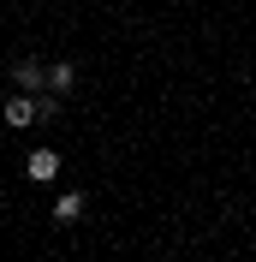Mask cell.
Wrapping results in <instances>:
<instances>
[{
    "label": "cell",
    "instance_id": "6da1fadb",
    "mask_svg": "<svg viewBox=\"0 0 256 262\" xmlns=\"http://www.w3.org/2000/svg\"><path fill=\"white\" fill-rule=\"evenodd\" d=\"M0 119H6L12 131H24V125H36V119H42V101H36L30 90H12V96L0 101Z\"/></svg>",
    "mask_w": 256,
    "mask_h": 262
},
{
    "label": "cell",
    "instance_id": "7a4b0ae2",
    "mask_svg": "<svg viewBox=\"0 0 256 262\" xmlns=\"http://www.w3.org/2000/svg\"><path fill=\"white\" fill-rule=\"evenodd\" d=\"M12 83H18V90H30V96H42V90H48V66L24 54V60H12Z\"/></svg>",
    "mask_w": 256,
    "mask_h": 262
},
{
    "label": "cell",
    "instance_id": "3957f363",
    "mask_svg": "<svg viewBox=\"0 0 256 262\" xmlns=\"http://www.w3.org/2000/svg\"><path fill=\"white\" fill-rule=\"evenodd\" d=\"M83 209H90V196H83V191H60V196H54V221H60V227L83 221Z\"/></svg>",
    "mask_w": 256,
    "mask_h": 262
},
{
    "label": "cell",
    "instance_id": "277c9868",
    "mask_svg": "<svg viewBox=\"0 0 256 262\" xmlns=\"http://www.w3.org/2000/svg\"><path fill=\"white\" fill-rule=\"evenodd\" d=\"M48 90L66 101L72 90H78V66H72V60H48Z\"/></svg>",
    "mask_w": 256,
    "mask_h": 262
},
{
    "label": "cell",
    "instance_id": "5b68a950",
    "mask_svg": "<svg viewBox=\"0 0 256 262\" xmlns=\"http://www.w3.org/2000/svg\"><path fill=\"white\" fill-rule=\"evenodd\" d=\"M24 173H30V179H42V185H48L54 173H60V155H54V149H30V161H24Z\"/></svg>",
    "mask_w": 256,
    "mask_h": 262
}]
</instances>
